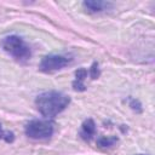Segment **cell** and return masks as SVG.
I'll list each match as a JSON object with an SVG mask.
<instances>
[{"label": "cell", "instance_id": "1", "mask_svg": "<svg viewBox=\"0 0 155 155\" xmlns=\"http://www.w3.org/2000/svg\"><path fill=\"white\" fill-rule=\"evenodd\" d=\"M70 103V97L58 92L47 91L40 93L35 99V105L39 113L45 117H53L62 113Z\"/></svg>", "mask_w": 155, "mask_h": 155}, {"label": "cell", "instance_id": "2", "mask_svg": "<svg viewBox=\"0 0 155 155\" xmlns=\"http://www.w3.org/2000/svg\"><path fill=\"white\" fill-rule=\"evenodd\" d=\"M1 47L8 54L18 61H25L30 57V47L18 35H8L1 40Z\"/></svg>", "mask_w": 155, "mask_h": 155}, {"label": "cell", "instance_id": "3", "mask_svg": "<svg viewBox=\"0 0 155 155\" xmlns=\"http://www.w3.org/2000/svg\"><path fill=\"white\" fill-rule=\"evenodd\" d=\"M25 134L33 139H46L53 134V124L47 120H31L25 125Z\"/></svg>", "mask_w": 155, "mask_h": 155}, {"label": "cell", "instance_id": "4", "mask_svg": "<svg viewBox=\"0 0 155 155\" xmlns=\"http://www.w3.org/2000/svg\"><path fill=\"white\" fill-rule=\"evenodd\" d=\"M71 58H68L62 54H48L45 56L39 65V69L44 73H52L59 69H63L70 63Z\"/></svg>", "mask_w": 155, "mask_h": 155}, {"label": "cell", "instance_id": "5", "mask_svg": "<svg viewBox=\"0 0 155 155\" xmlns=\"http://www.w3.org/2000/svg\"><path fill=\"white\" fill-rule=\"evenodd\" d=\"M96 131H97V130H96V124H94V121H93L92 119H87V120L84 121V124L81 125V130H80L79 134H80V137H81L84 140L90 142V140L94 137Z\"/></svg>", "mask_w": 155, "mask_h": 155}, {"label": "cell", "instance_id": "6", "mask_svg": "<svg viewBox=\"0 0 155 155\" xmlns=\"http://www.w3.org/2000/svg\"><path fill=\"white\" fill-rule=\"evenodd\" d=\"M82 5L88 12H101V11H104L111 7L110 2L101 1V0H87V1H84Z\"/></svg>", "mask_w": 155, "mask_h": 155}, {"label": "cell", "instance_id": "7", "mask_svg": "<svg viewBox=\"0 0 155 155\" xmlns=\"http://www.w3.org/2000/svg\"><path fill=\"white\" fill-rule=\"evenodd\" d=\"M87 74H88V70L85 68H80L75 71V80L73 81V87L75 91H85L86 90L84 81L87 78Z\"/></svg>", "mask_w": 155, "mask_h": 155}, {"label": "cell", "instance_id": "8", "mask_svg": "<svg viewBox=\"0 0 155 155\" xmlns=\"http://www.w3.org/2000/svg\"><path fill=\"white\" fill-rule=\"evenodd\" d=\"M119 140L117 137L115 136H109V137H99L97 139V145L101 148H108V147H113L114 144H116Z\"/></svg>", "mask_w": 155, "mask_h": 155}, {"label": "cell", "instance_id": "9", "mask_svg": "<svg viewBox=\"0 0 155 155\" xmlns=\"http://www.w3.org/2000/svg\"><path fill=\"white\" fill-rule=\"evenodd\" d=\"M0 139H4L6 143H12L15 140V134L10 131H4L0 124Z\"/></svg>", "mask_w": 155, "mask_h": 155}, {"label": "cell", "instance_id": "10", "mask_svg": "<svg viewBox=\"0 0 155 155\" xmlns=\"http://www.w3.org/2000/svg\"><path fill=\"white\" fill-rule=\"evenodd\" d=\"M88 74H90L91 79H97L99 76V68H98V63L97 62H94L92 64V67L88 70Z\"/></svg>", "mask_w": 155, "mask_h": 155}, {"label": "cell", "instance_id": "11", "mask_svg": "<svg viewBox=\"0 0 155 155\" xmlns=\"http://www.w3.org/2000/svg\"><path fill=\"white\" fill-rule=\"evenodd\" d=\"M130 105H131L132 109H138V110L140 111V104H139L137 101H134V99L131 98V103H130Z\"/></svg>", "mask_w": 155, "mask_h": 155}, {"label": "cell", "instance_id": "12", "mask_svg": "<svg viewBox=\"0 0 155 155\" xmlns=\"http://www.w3.org/2000/svg\"><path fill=\"white\" fill-rule=\"evenodd\" d=\"M138 155H145V154H138Z\"/></svg>", "mask_w": 155, "mask_h": 155}]
</instances>
